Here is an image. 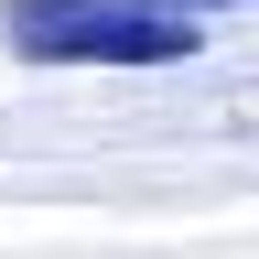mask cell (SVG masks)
<instances>
[{
    "label": "cell",
    "mask_w": 259,
    "mask_h": 259,
    "mask_svg": "<svg viewBox=\"0 0 259 259\" xmlns=\"http://www.w3.org/2000/svg\"><path fill=\"white\" fill-rule=\"evenodd\" d=\"M0 44L32 65H184L205 32L173 0H0Z\"/></svg>",
    "instance_id": "6da1fadb"
},
{
    "label": "cell",
    "mask_w": 259,
    "mask_h": 259,
    "mask_svg": "<svg viewBox=\"0 0 259 259\" xmlns=\"http://www.w3.org/2000/svg\"><path fill=\"white\" fill-rule=\"evenodd\" d=\"M173 11H184V22H205V11H238V0H173Z\"/></svg>",
    "instance_id": "7a4b0ae2"
}]
</instances>
